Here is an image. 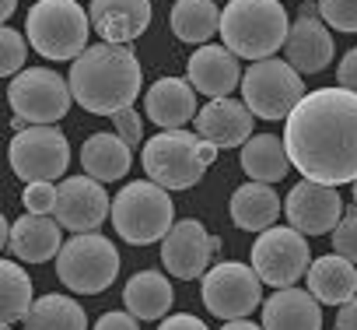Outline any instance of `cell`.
Returning a JSON list of instances; mask_svg holds the SVG:
<instances>
[{
  "instance_id": "31",
  "label": "cell",
  "mask_w": 357,
  "mask_h": 330,
  "mask_svg": "<svg viewBox=\"0 0 357 330\" xmlns=\"http://www.w3.org/2000/svg\"><path fill=\"white\" fill-rule=\"evenodd\" d=\"M25 60H29V36L18 29H4L0 32V74L18 78L25 71Z\"/></svg>"
},
{
  "instance_id": "12",
  "label": "cell",
  "mask_w": 357,
  "mask_h": 330,
  "mask_svg": "<svg viewBox=\"0 0 357 330\" xmlns=\"http://www.w3.org/2000/svg\"><path fill=\"white\" fill-rule=\"evenodd\" d=\"M252 267L263 278V285L291 288L312 267V253H308L305 236L298 229H291V225L287 229L284 225H273V229L259 232V239L252 246Z\"/></svg>"
},
{
  "instance_id": "26",
  "label": "cell",
  "mask_w": 357,
  "mask_h": 330,
  "mask_svg": "<svg viewBox=\"0 0 357 330\" xmlns=\"http://www.w3.org/2000/svg\"><path fill=\"white\" fill-rule=\"evenodd\" d=\"M123 306H126V313H133L144 323L165 320L172 313V306H175L172 281L161 271H137L126 281V288H123Z\"/></svg>"
},
{
  "instance_id": "11",
  "label": "cell",
  "mask_w": 357,
  "mask_h": 330,
  "mask_svg": "<svg viewBox=\"0 0 357 330\" xmlns=\"http://www.w3.org/2000/svg\"><path fill=\"white\" fill-rule=\"evenodd\" d=\"M11 173L25 183H53L70 165V144L56 127H25L8 148Z\"/></svg>"
},
{
  "instance_id": "10",
  "label": "cell",
  "mask_w": 357,
  "mask_h": 330,
  "mask_svg": "<svg viewBox=\"0 0 357 330\" xmlns=\"http://www.w3.org/2000/svg\"><path fill=\"white\" fill-rule=\"evenodd\" d=\"M200 295L218 320H249V313L263 306V278L252 264H214L200 278Z\"/></svg>"
},
{
  "instance_id": "34",
  "label": "cell",
  "mask_w": 357,
  "mask_h": 330,
  "mask_svg": "<svg viewBox=\"0 0 357 330\" xmlns=\"http://www.w3.org/2000/svg\"><path fill=\"white\" fill-rule=\"evenodd\" d=\"M333 250L340 257H347L350 264H357V208L354 211H343L340 225L333 229Z\"/></svg>"
},
{
  "instance_id": "41",
  "label": "cell",
  "mask_w": 357,
  "mask_h": 330,
  "mask_svg": "<svg viewBox=\"0 0 357 330\" xmlns=\"http://www.w3.org/2000/svg\"><path fill=\"white\" fill-rule=\"evenodd\" d=\"M15 8H18V0H0V18L8 22V18L15 15Z\"/></svg>"
},
{
  "instance_id": "7",
  "label": "cell",
  "mask_w": 357,
  "mask_h": 330,
  "mask_svg": "<svg viewBox=\"0 0 357 330\" xmlns=\"http://www.w3.org/2000/svg\"><path fill=\"white\" fill-rule=\"evenodd\" d=\"M119 274V253L112 239L98 232H81L70 236L56 257V278L77 292V295H98L105 292Z\"/></svg>"
},
{
  "instance_id": "37",
  "label": "cell",
  "mask_w": 357,
  "mask_h": 330,
  "mask_svg": "<svg viewBox=\"0 0 357 330\" xmlns=\"http://www.w3.org/2000/svg\"><path fill=\"white\" fill-rule=\"evenodd\" d=\"M336 81H340V88H347V92L357 95V46L340 60V67H336Z\"/></svg>"
},
{
  "instance_id": "17",
  "label": "cell",
  "mask_w": 357,
  "mask_h": 330,
  "mask_svg": "<svg viewBox=\"0 0 357 330\" xmlns=\"http://www.w3.org/2000/svg\"><path fill=\"white\" fill-rule=\"evenodd\" d=\"M88 15L102 43H119V46H130L133 39H140L154 18L151 0H91Z\"/></svg>"
},
{
  "instance_id": "42",
  "label": "cell",
  "mask_w": 357,
  "mask_h": 330,
  "mask_svg": "<svg viewBox=\"0 0 357 330\" xmlns=\"http://www.w3.org/2000/svg\"><path fill=\"white\" fill-rule=\"evenodd\" d=\"M350 187H354V204H357V180H354V183H350Z\"/></svg>"
},
{
  "instance_id": "32",
  "label": "cell",
  "mask_w": 357,
  "mask_h": 330,
  "mask_svg": "<svg viewBox=\"0 0 357 330\" xmlns=\"http://www.w3.org/2000/svg\"><path fill=\"white\" fill-rule=\"evenodd\" d=\"M319 18L336 32H357V0H319Z\"/></svg>"
},
{
  "instance_id": "2",
  "label": "cell",
  "mask_w": 357,
  "mask_h": 330,
  "mask_svg": "<svg viewBox=\"0 0 357 330\" xmlns=\"http://www.w3.org/2000/svg\"><path fill=\"white\" fill-rule=\"evenodd\" d=\"M70 92L74 99L95 116H116L130 109L140 95V60L130 46L119 43H95L70 64Z\"/></svg>"
},
{
  "instance_id": "3",
  "label": "cell",
  "mask_w": 357,
  "mask_h": 330,
  "mask_svg": "<svg viewBox=\"0 0 357 330\" xmlns=\"http://www.w3.org/2000/svg\"><path fill=\"white\" fill-rule=\"evenodd\" d=\"M218 151L221 148L211 144L200 134L161 130V134H154L144 144L140 162H144V173H147L151 183H158L165 190H190V187H197L207 176Z\"/></svg>"
},
{
  "instance_id": "6",
  "label": "cell",
  "mask_w": 357,
  "mask_h": 330,
  "mask_svg": "<svg viewBox=\"0 0 357 330\" xmlns=\"http://www.w3.org/2000/svg\"><path fill=\"white\" fill-rule=\"evenodd\" d=\"M109 222L116 225V236L130 246H151L161 243L172 225H175V204H172V190L151 183V180H137L126 183L116 201H112V215Z\"/></svg>"
},
{
  "instance_id": "1",
  "label": "cell",
  "mask_w": 357,
  "mask_h": 330,
  "mask_svg": "<svg viewBox=\"0 0 357 330\" xmlns=\"http://www.w3.org/2000/svg\"><path fill=\"white\" fill-rule=\"evenodd\" d=\"M284 148L301 180L343 187L357 180V95L315 88L284 120Z\"/></svg>"
},
{
  "instance_id": "20",
  "label": "cell",
  "mask_w": 357,
  "mask_h": 330,
  "mask_svg": "<svg viewBox=\"0 0 357 330\" xmlns=\"http://www.w3.org/2000/svg\"><path fill=\"white\" fill-rule=\"evenodd\" d=\"M144 109L161 130H183L197 120V88L186 78H158L144 95Z\"/></svg>"
},
{
  "instance_id": "18",
  "label": "cell",
  "mask_w": 357,
  "mask_h": 330,
  "mask_svg": "<svg viewBox=\"0 0 357 330\" xmlns=\"http://www.w3.org/2000/svg\"><path fill=\"white\" fill-rule=\"evenodd\" d=\"M186 81L204 95V99H228L235 85H242V67L238 57L228 46H200L190 64H186Z\"/></svg>"
},
{
  "instance_id": "36",
  "label": "cell",
  "mask_w": 357,
  "mask_h": 330,
  "mask_svg": "<svg viewBox=\"0 0 357 330\" xmlns=\"http://www.w3.org/2000/svg\"><path fill=\"white\" fill-rule=\"evenodd\" d=\"M137 323H140V320H137L133 313H116V309H112V313H102L91 330H140Z\"/></svg>"
},
{
  "instance_id": "30",
  "label": "cell",
  "mask_w": 357,
  "mask_h": 330,
  "mask_svg": "<svg viewBox=\"0 0 357 330\" xmlns=\"http://www.w3.org/2000/svg\"><path fill=\"white\" fill-rule=\"evenodd\" d=\"M0 288H4V327H18L25 323L29 309H32V278L22 271V260H4L0 264Z\"/></svg>"
},
{
  "instance_id": "22",
  "label": "cell",
  "mask_w": 357,
  "mask_h": 330,
  "mask_svg": "<svg viewBox=\"0 0 357 330\" xmlns=\"http://www.w3.org/2000/svg\"><path fill=\"white\" fill-rule=\"evenodd\" d=\"M60 222L50 218V215H22L15 225H11V243H8V253L22 264H46L53 257H60L63 243H60Z\"/></svg>"
},
{
  "instance_id": "14",
  "label": "cell",
  "mask_w": 357,
  "mask_h": 330,
  "mask_svg": "<svg viewBox=\"0 0 357 330\" xmlns=\"http://www.w3.org/2000/svg\"><path fill=\"white\" fill-rule=\"evenodd\" d=\"M284 215H287L291 229H298L301 236H326V232H333L340 225L343 201H340L336 187H322V183L301 180L284 197Z\"/></svg>"
},
{
  "instance_id": "38",
  "label": "cell",
  "mask_w": 357,
  "mask_h": 330,
  "mask_svg": "<svg viewBox=\"0 0 357 330\" xmlns=\"http://www.w3.org/2000/svg\"><path fill=\"white\" fill-rule=\"evenodd\" d=\"M158 330H207V323L200 316H193V313H168L158 323Z\"/></svg>"
},
{
  "instance_id": "39",
  "label": "cell",
  "mask_w": 357,
  "mask_h": 330,
  "mask_svg": "<svg viewBox=\"0 0 357 330\" xmlns=\"http://www.w3.org/2000/svg\"><path fill=\"white\" fill-rule=\"evenodd\" d=\"M336 330H357V295L336 309Z\"/></svg>"
},
{
  "instance_id": "8",
  "label": "cell",
  "mask_w": 357,
  "mask_h": 330,
  "mask_svg": "<svg viewBox=\"0 0 357 330\" xmlns=\"http://www.w3.org/2000/svg\"><path fill=\"white\" fill-rule=\"evenodd\" d=\"M305 95V81L287 60H256L242 74V102L259 120H287Z\"/></svg>"
},
{
  "instance_id": "24",
  "label": "cell",
  "mask_w": 357,
  "mask_h": 330,
  "mask_svg": "<svg viewBox=\"0 0 357 330\" xmlns=\"http://www.w3.org/2000/svg\"><path fill=\"white\" fill-rule=\"evenodd\" d=\"M308 292L322 302V306H343L357 295V264H350L347 257L340 253H326L319 260H312L308 274Z\"/></svg>"
},
{
  "instance_id": "27",
  "label": "cell",
  "mask_w": 357,
  "mask_h": 330,
  "mask_svg": "<svg viewBox=\"0 0 357 330\" xmlns=\"http://www.w3.org/2000/svg\"><path fill=\"white\" fill-rule=\"evenodd\" d=\"M168 25L178 43L207 46L221 32V8L218 0H175L168 11Z\"/></svg>"
},
{
  "instance_id": "9",
  "label": "cell",
  "mask_w": 357,
  "mask_h": 330,
  "mask_svg": "<svg viewBox=\"0 0 357 330\" xmlns=\"http://www.w3.org/2000/svg\"><path fill=\"white\" fill-rule=\"evenodd\" d=\"M70 81L50 67H25L18 78L8 81V102L18 120L29 127H53L70 109Z\"/></svg>"
},
{
  "instance_id": "5",
  "label": "cell",
  "mask_w": 357,
  "mask_h": 330,
  "mask_svg": "<svg viewBox=\"0 0 357 330\" xmlns=\"http://www.w3.org/2000/svg\"><path fill=\"white\" fill-rule=\"evenodd\" d=\"M91 15L77 0H36L25 15L29 46L46 60H77L88 50Z\"/></svg>"
},
{
  "instance_id": "29",
  "label": "cell",
  "mask_w": 357,
  "mask_h": 330,
  "mask_svg": "<svg viewBox=\"0 0 357 330\" xmlns=\"http://www.w3.org/2000/svg\"><path fill=\"white\" fill-rule=\"evenodd\" d=\"M25 330H88V316L84 306H77V299L70 295H39L25 316Z\"/></svg>"
},
{
  "instance_id": "35",
  "label": "cell",
  "mask_w": 357,
  "mask_h": 330,
  "mask_svg": "<svg viewBox=\"0 0 357 330\" xmlns=\"http://www.w3.org/2000/svg\"><path fill=\"white\" fill-rule=\"evenodd\" d=\"M112 120H116V134H119L130 148L144 141V123H140V113H137L133 106H130V109H119Z\"/></svg>"
},
{
  "instance_id": "25",
  "label": "cell",
  "mask_w": 357,
  "mask_h": 330,
  "mask_svg": "<svg viewBox=\"0 0 357 330\" xmlns=\"http://www.w3.org/2000/svg\"><path fill=\"white\" fill-rule=\"evenodd\" d=\"M81 165H84V176H91L98 183H116L130 173L133 148L116 130L112 134H91L81 148Z\"/></svg>"
},
{
  "instance_id": "21",
  "label": "cell",
  "mask_w": 357,
  "mask_h": 330,
  "mask_svg": "<svg viewBox=\"0 0 357 330\" xmlns=\"http://www.w3.org/2000/svg\"><path fill=\"white\" fill-rule=\"evenodd\" d=\"M263 330H322V302L305 288H277L263 302Z\"/></svg>"
},
{
  "instance_id": "23",
  "label": "cell",
  "mask_w": 357,
  "mask_h": 330,
  "mask_svg": "<svg viewBox=\"0 0 357 330\" xmlns=\"http://www.w3.org/2000/svg\"><path fill=\"white\" fill-rule=\"evenodd\" d=\"M280 211H284V204H280L277 190L270 183H256V180L242 183L231 194V201H228V215H231V222L242 232H266V229H273Z\"/></svg>"
},
{
  "instance_id": "44",
  "label": "cell",
  "mask_w": 357,
  "mask_h": 330,
  "mask_svg": "<svg viewBox=\"0 0 357 330\" xmlns=\"http://www.w3.org/2000/svg\"><path fill=\"white\" fill-rule=\"evenodd\" d=\"M225 4H228V0H225Z\"/></svg>"
},
{
  "instance_id": "28",
  "label": "cell",
  "mask_w": 357,
  "mask_h": 330,
  "mask_svg": "<svg viewBox=\"0 0 357 330\" xmlns=\"http://www.w3.org/2000/svg\"><path fill=\"white\" fill-rule=\"evenodd\" d=\"M242 169L249 180L256 183H280L287 169H294L291 158H287V148H284V137L277 134H256L242 144Z\"/></svg>"
},
{
  "instance_id": "4",
  "label": "cell",
  "mask_w": 357,
  "mask_h": 330,
  "mask_svg": "<svg viewBox=\"0 0 357 330\" xmlns=\"http://www.w3.org/2000/svg\"><path fill=\"white\" fill-rule=\"evenodd\" d=\"M291 32V18L284 0H228L221 11V39L235 57L270 60L284 50Z\"/></svg>"
},
{
  "instance_id": "16",
  "label": "cell",
  "mask_w": 357,
  "mask_h": 330,
  "mask_svg": "<svg viewBox=\"0 0 357 330\" xmlns=\"http://www.w3.org/2000/svg\"><path fill=\"white\" fill-rule=\"evenodd\" d=\"M284 50H287V64L298 74H319L329 67L333 36H329V25L319 18V4H301L298 18L291 22Z\"/></svg>"
},
{
  "instance_id": "15",
  "label": "cell",
  "mask_w": 357,
  "mask_h": 330,
  "mask_svg": "<svg viewBox=\"0 0 357 330\" xmlns=\"http://www.w3.org/2000/svg\"><path fill=\"white\" fill-rule=\"evenodd\" d=\"M109 215H112V201H109V194H105V187L98 180H91V176H70V180L60 183V197H56L53 218L67 232H74V236L95 232Z\"/></svg>"
},
{
  "instance_id": "13",
  "label": "cell",
  "mask_w": 357,
  "mask_h": 330,
  "mask_svg": "<svg viewBox=\"0 0 357 330\" xmlns=\"http://www.w3.org/2000/svg\"><path fill=\"white\" fill-rule=\"evenodd\" d=\"M218 246H221V239L211 236L204 229V222L183 218V222H175L172 232L161 239V264L172 278L197 281L211 271V257H214Z\"/></svg>"
},
{
  "instance_id": "19",
  "label": "cell",
  "mask_w": 357,
  "mask_h": 330,
  "mask_svg": "<svg viewBox=\"0 0 357 330\" xmlns=\"http://www.w3.org/2000/svg\"><path fill=\"white\" fill-rule=\"evenodd\" d=\"M193 123H197V134L207 137L211 144H218L221 151L225 148H242L252 137V109L245 102H235L231 95L228 99H211L207 106H200Z\"/></svg>"
},
{
  "instance_id": "43",
  "label": "cell",
  "mask_w": 357,
  "mask_h": 330,
  "mask_svg": "<svg viewBox=\"0 0 357 330\" xmlns=\"http://www.w3.org/2000/svg\"><path fill=\"white\" fill-rule=\"evenodd\" d=\"M4 330H18V327H4Z\"/></svg>"
},
{
  "instance_id": "40",
  "label": "cell",
  "mask_w": 357,
  "mask_h": 330,
  "mask_svg": "<svg viewBox=\"0 0 357 330\" xmlns=\"http://www.w3.org/2000/svg\"><path fill=\"white\" fill-rule=\"evenodd\" d=\"M221 330H263V327H256L252 320H228Z\"/></svg>"
},
{
  "instance_id": "33",
  "label": "cell",
  "mask_w": 357,
  "mask_h": 330,
  "mask_svg": "<svg viewBox=\"0 0 357 330\" xmlns=\"http://www.w3.org/2000/svg\"><path fill=\"white\" fill-rule=\"evenodd\" d=\"M56 197H60V187H53V183H25V190H22V204L29 215H53Z\"/></svg>"
}]
</instances>
